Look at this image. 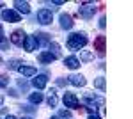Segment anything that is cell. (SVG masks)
I'll return each instance as SVG.
<instances>
[{
    "mask_svg": "<svg viewBox=\"0 0 133 119\" xmlns=\"http://www.w3.org/2000/svg\"><path fill=\"white\" fill-rule=\"evenodd\" d=\"M59 116H61V117H71V112L66 110V109H62V110H59Z\"/></svg>",
    "mask_w": 133,
    "mask_h": 119,
    "instance_id": "obj_25",
    "label": "cell"
},
{
    "mask_svg": "<svg viewBox=\"0 0 133 119\" xmlns=\"http://www.w3.org/2000/svg\"><path fill=\"white\" fill-rule=\"evenodd\" d=\"M9 94H11V96H14V98L18 96V92H16V91H14V89H9Z\"/></svg>",
    "mask_w": 133,
    "mask_h": 119,
    "instance_id": "obj_29",
    "label": "cell"
},
{
    "mask_svg": "<svg viewBox=\"0 0 133 119\" xmlns=\"http://www.w3.org/2000/svg\"><path fill=\"white\" fill-rule=\"evenodd\" d=\"M9 85V77L7 75H0V87H7Z\"/></svg>",
    "mask_w": 133,
    "mask_h": 119,
    "instance_id": "obj_23",
    "label": "cell"
},
{
    "mask_svg": "<svg viewBox=\"0 0 133 119\" xmlns=\"http://www.w3.org/2000/svg\"><path fill=\"white\" fill-rule=\"evenodd\" d=\"M37 60H39L41 64H51V62L55 60V55L50 53V52H41V53L37 55Z\"/></svg>",
    "mask_w": 133,
    "mask_h": 119,
    "instance_id": "obj_10",
    "label": "cell"
},
{
    "mask_svg": "<svg viewBox=\"0 0 133 119\" xmlns=\"http://www.w3.org/2000/svg\"><path fill=\"white\" fill-rule=\"evenodd\" d=\"M7 46H9V43L4 37V29H2V25H0V50H5Z\"/></svg>",
    "mask_w": 133,
    "mask_h": 119,
    "instance_id": "obj_20",
    "label": "cell"
},
{
    "mask_svg": "<svg viewBox=\"0 0 133 119\" xmlns=\"http://www.w3.org/2000/svg\"><path fill=\"white\" fill-rule=\"evenodd\" d=\"M2 18H4L5 21H9V23H18V21L21 20V16L16 12V11H12V9L2 11Z\"/></svg>",
    "mask_w": 133,
    "mask_h": 119,
    "instance_id": "obj_5",
    "label": "cell"
},
{
    "mask_svg": "<svg viewBox=\"0 0 133 119\" xmlns=\"http://www.w3.org/2000/svg\"><path fill=\"white\" fill-rule=\"evenodd\" d=\"M50 119H59V117H57V116H53V117H50Z\"/></svg>",
    "mask_w": 133,
    "mask_h": 119,
    "instance_id": "obj_34",
    "label": "cell"
},
{
    "mask_svg": "<svg viewBox=\"0 0 133 119\" xmlns=\"http://www.w3.org/2000/svg\"><path fill=\"white\" fill-rule=\"evenodd\" d=\"M64 64H66V66H68V68H69V70H76V68H80V60L76 59V57H66V59H64Z\"/></svg>",
    "mask_w": 133,
    "mask_h": 119,
    "instance_id": "obj_15",
    "label": "cell"
},
{
    "mask_svg": "<svg viewBox=\"0 0 133 119\" xmlns=\"http://www.w3.org/2000/svg\"><path fill=\"white\" fill-rule=\"evenodd\" d=\"M29 99H30V103H34V105H39L43 101V92H32Z\"/></svg>",
    "mask_w": 133,
    "mask_h": 119,
    "instance_id": "obj_19",
    "label": "cell"
},
{
    "mask_svg": "<svg viewBox=\"0 0 133 119\" xmlns=\"http://www.w3.org/2000/svg\"><path fill=\"white\" fill-rule=\"evenodd\" d=\"M57 84H59V85H66V82H64L62 78H59V80H57Z\"/></svg>",
    "mask_w": 133,
    "mask_h": 119,
    "instance_id": "obj_31",
    "label": "cell"
},
{
    "mask_svg": "<svg viewBox=\"0 0 133 119\" xmlns=\"http://www.w3.org/2000/svg\"><path fill=\"white\" fill-rule=\"evenodd\" d=\"M94 87H98L99 91H105V78H103V77L96 78L94 80Z\"/></svg>",
    "mask_w": 133,
    "mask_h": 119,
    "instance_id": "obj_21",
    "label": "cell"
},
{
    "mask_svg": "<svg viewBox=\"0 0 133 119\" xmlns=\"http://www.w3.org/2000/svg\"><path fill=\"white\" fill-rule=\"evenodd\" d=\"M105 43H107V37H105V36H98L96 41H94V50H98L99 55L105 53Z\"/></svg>",
    "mask_w": 133,
    "mask_h": 119,
    "instance_id": "obj_12",
    "label": "cell"
},
{
    "mask_svg": "<svg viewBox=\"0 0 133 119\" xmlns=\"http://www.w3.org/2000/svg\"><path fill=\"white\" fill-rule=\"evenodd\" d=\"M14 7L20 11V12H23V14H29V12H30V4H29V2L16 0V2H14Z\"/></svg>",
    "mask_w": 133,
    "mask_h": 119,
    "instance_id": "obj_14",
    "label": "cell"
},
{
    "mask_svg": "<svg viewBox=\"0 0 133 119\" xmlns=\"http://www.w3.org/2000/svg\"><path fill=\"white\" fill-rule=\"evenodd\" d=\"M21 119H32V117H21Z\"/></svg>",
    "mask_w": 133,
    "mask_h": 119,
    "instance_id": "obj_35",
    "label": "cell"
},
{
    "mask_svg": "<svg viewBox=\"0 0 133 119\" xmlns=\"http://www.w3.org/2000/svg\"><path fill=\"white\" fill-rule=\"evenodd\" d=\"M87 45V36L83 32H73L68 37V48L69 50H80Z\"/></svg>",
    "mask_w": 133,
    "mask_h": 119,
    "instance_id": "obj_1",
    "label": "cell"
},
{
    "mask_svg": "<svg viewBox=\"0 0 133 119\" xmlns=\"http://www.w3.org/2000/svg\"><path fill=\"white\" fill-rule=\"evenodd\" d=\"M20 64H23V62H21V60H18V59L9 60V62H7V66H9L11 70H18V68H20Z\"/></svg>",
    "mask_w": 133,
    "mask_h": 119,
    "instance_id": "obj_22",
    "label": "cell"
},
{
    "mask_svg": "<svg viewBox=\"0 0 133 119\" xmlns=\"http://www.w3.org/2000/svg\"><path fill=\"white\" fill-rule=\"evenodd\" d=\"M64 105L69 109H78L80 107V99L75 92H64Z\"/></svg>",
    "mask_w": 133,
    "mask_h": 119,
    "instance_id": "obj_3",
    "label": "cell"
},
{
    "mask_svg": "<svg viewBox=\"0 0 133 119\" xmlns=\"http://www.w3.org/2000/svg\"><path fill=\"white\" fill-rule=\"evenodd\" d=\"M96 5L94 4H80V7H78V14H80V18H83V20H91L92 16H94V12H96Z\"/></svg>",
    "mask_w": 133,
    "mask_h": 119,
    "instance_id": "obj_2",
    "label": "cell"
},
{
    "mask_svg": "<svg viewBox=\"0 0 133 119\" xmlns=\"http://www.w3.org/2000/svg\"><path fill=\"white\" fill-rule=\"evenodd\" d=\"M46 82H48V77L46 75H37L36 78H32V85L36 87V89H44L46 87Z\"/></svg>",
    "mask_w": 133,
    "mask_h": 119,
    "instance_id": "obj_7",
    "label": "cell"
},
{
    "mask_svg": "<svg viewBox=\"0 0 133 119\" xmlns=\"http://www.w3.org/2000/svg\"><path fill=\"white\" fill-rule=\"evenodd\" d=\"M36 18H37V21H39L41 25H50L51 20H53V14H51L50 9H39Z\"/></svg>",
    "mask_w": 133,
    "mask_h": 119,
    "instance_id": "obj_4",
    "label": "cell"
},
{
    "mask_svg": "<svg viewBox=\"0 0 133 119\" xmlns=\"http://www.w3.org/2000/svg\"><path fill=\"white\" fill-rule=\"evenodd\" d=\"M5 119H16V117H14V116H7Z\"/></svg>",
    "mask_w": 133,
    "mask_h": 119,
    "instance_id": "obj_32",
    "label": "cell"
},
{
    "mask_svg": "<svg viewBox=\"0 0 133 119\" xmlns=\"http://www.w3.org/2000/svg\"><path fill=\"white\" fill-rule=\"evenodd\" d=\"M48 52H50V53H53V55H55V59H57V57H59V55H61V46H59V45H57V43H48Z\"/></svg>",
    "mask_w": 133,
    "mask_h": 119,
    "instance_id": "obj_17",
    "label": "cell"
},
{
    "mask_svg": "<svg viewBox=\"0 0 133 119\" xmlns=\"http://www.w3.org/2000/svg\"><path fill=\"white\" fill-rule=\"evenodd\" d=\"M89 119H101V117H99L98 114H91V116H89Z\"/></svg>",
    "mask_w": 133,
    "mask_h": 119,
    "instance_id": "obj_30",
    "label": "cell"
},
{
    "mask_svg": "<svg viewBox=\"0 0 133 119\" xmlns=\"http://www.w3.org/2000/svg\"><path fill=\"white\" fill-rule=\"evenodd\" d=\"M18 85H20V87H21L23 91H27V89H29V84H27V82H23V80H20V82H18Z\"/></svg>",
    "mask_w": 133,
    "mask_h": 119,
    "instance_id": "obj_27",
    "label": "cell"
},
{
    "mask_svg": "<svg viewBox=\"0 0 133 119\" xmlns=\"http://www.w3.org/2000/svg\"><path fill=\"white\" fill-rule=\"evenodd\" d=\"M18 71H20L23 77H36V73H37L34 66H25V64H23V66H20V68H18Z\"/></svg>",
    "mask_w": 133,
    "mask_h": 119,
    "instance_id": "obj_13",
    "label": "cell"
},
{
    "mask_svg": "<svg viewBox=\"0 0 133 119\" xmlns=\"http://www.w3.org/2000/svg\"><path fill=\"white\" fill-rule=\"evenodd\" d=\"M25 37H27V34H25L23 30H14V32L11 34V43L16 45V46H23Z\"/></svg>",
    "mask_w": 133,
    "mask_h": 119,
    "instance_id": "obj_6",
    "label": "cell"
},
{
    "mask_svg": "<svg viewBox=\"0 0 133 119\" xmlns=\"http://www.w3.org/2000/svg\"><path fill=\"white\" fill-rule=\"evenodd\" d=\"M34 37L37 41V45H48L50 43V34H46V32H37Z\"/></svg>",
    "mask_w": 133,
    "mask_h": 119,
    "instance_id": "obj_16",
    "label": "cell"
},
{
    "mask_svg": "<svg viewBox=\"0 0 133 119\" xmlns=\"http://www.w3.org/2000/svg\"><path fill=\"white\" fill-rule=\"evenodd\" d=\"M23 46H25V50H27V52H34V50H36V46H37V41H36V37H34V36H27V37H25V41H23Z\"/></svg>",
    "mask_w": 133,
    "mask_h": 119,
    "instance_id": "obj_11",
    "label": "cell"
},
{
    "mask_svg": "<svg viewBox=\"0 0 133 119\" xmlns=\"http://www.w3.org/2000/svg\"><path fill=\"white\" fill-rule=\"evenodd\" d=\"M80 59H82V60H85V62H89V60H92V53H91V52H82Z\"/></svg>",
    "mask_w": 133,
    "mask_h": 119,
    "instance_id": "obj_24",
    "label": "cell"
},
{
    "mask_svg": "<svg viewBox=\"0 0 133 119\" xmlns=\"http://www.w3.org/2000/svg\"><path fill=\"white\" fill-rule=\"evenodd\" d=\"M61 27H62V29H66V30H69L73 27L71 14H68V12H62V14H61Z\"/></svg>",
    "mask_w": 133,
    "mask_h": 119,
    "instance_id": "obj_9",
    "label": "cell"
},
{
    "mask_svg": "<svg viewBox=\"0 0 133 119\" xmlns=\"http://www.w3.org/2000/svg\"><path fill=\"white\" fill-rule=\"evenodd\" d=\"M57 103H59V98H57L55 91L51 89L50 94H48V105H50V107H57Z\"/></svg>",
    "mask_w": 133,
    "mask_h": 119,
    "instance_id": "obj_18",
    "label": "cell"
},
{
    "mask_svg": "<svg viewBox=\"0 0 133 119\" xmlns=\"http://www.w3.org/2000/svg\"><path fill=\"white\" fill-rule=\"evenodd\" d=\"M20 109L25 110V112H34V110H36V109H32L30 105H20Z\"/></svg>",
    "mask_w": 133,
    "mask_h": 119,
    "instance_id": "obj_26",
    "label": "cell"
},
{
    "mask_svg": "<svg viewBox=\"0 0 133 119\" xmlns=\"http://www.w3.org/2000/svg\"><path fill=\"white\" fill-rule=\"evenodd\" d=\"M105 16H101V18H99V27H101V29H105V25H107V23H105Z\"/></svg>",
    "mask_w": 133,
    "mask_h": 119,
    "instance_id": "obj_28",
    "label": "cell"
},
{
    "mask_svg": "<svg viewBox=\"0 0 133 119\" xmlns=\"http://www.w3.org/2000/svg\"><path fill=\"white\" fill-rule=\"evenodd\" d=\"M68 82L75 85V87H83L85 85V77L82 75H71V77H68Z\"/></svg>",
    "mask_w": 133,
    "mask_h": 119,
    "instance_id": "obj_8",
    "label": "cell"
},
{
    "mask_svg": "<svg viewBox=\"0 0 133 119\" xmlns=\"http://www.w3.org/2000/svg\"><path fill=\"white\" fill-rule=\"evenodd\" d=\"M2 103H4V96H0V105H2Z\"/></svg>",
    "mask_w": 133,
    "mask_h": 119,
    "instance_id": "obj_33",
    "label": "cell"
}]
</instances>
